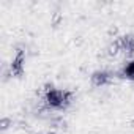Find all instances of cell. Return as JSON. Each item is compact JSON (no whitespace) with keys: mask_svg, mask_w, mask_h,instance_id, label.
I'll list each match as a JSON object with an SVG mask.
<instances>
[{"mask_svg":"<svg viewBox=\"0 0 134 134\" xmlns=\"http://www.w3.org/2000/svg\"><path fill=\"white\" fill-rule=\"evenodd\" d=\"M107 81H109V74H107V73H96V74L93 76V84H95L96 87L104 85Z\"/></svg>","mask_w":134,"mask_h":134,"instance_id":"obj_2","label":"cell"},{"mask_svg":"<svg viewBox=\"0 0 134 134\" xmlns=\"http://www.w3.org/2000/svg\"><path fill=\"white\" fill-rule=\"evenodd\" d=\"M47 101H49L51 106L62 107L66 101V95L63 92H58V90H51V93L47 95Z\"/></svg>","mask_w":134,"mask_h":134,"instance_id":"obj_1","label":"cell"},{"mask_svg":"<svg viewBox=\"0 0 134 134\" xmlns=\"http://www.w3.org/2000/svg\"><path fill=\"white\" fill-rule=\"evenodd\" d=\"M123 74H125L126 77H129V79H134V62H131V63L126 65V68H125Z\"/></svg>","mask_w":134,"mask_h":134,"instance_id":"obj_3","label":"cell"},{"mask_svg":"<svg viewBox=\"0 0 134 134\" xmlns=\"http://www.w3.org/2000/svg\"><path fill=\"white\" fill-rule=\"evenodd\" d=\"M13 70H14L16 73H21V71H22V55H18V58L14 60V63H13Z\"/></svg>","mask_w":134,"mask_h":134,"instance_id":"obj_4","label":"cell"}]
</instances>
